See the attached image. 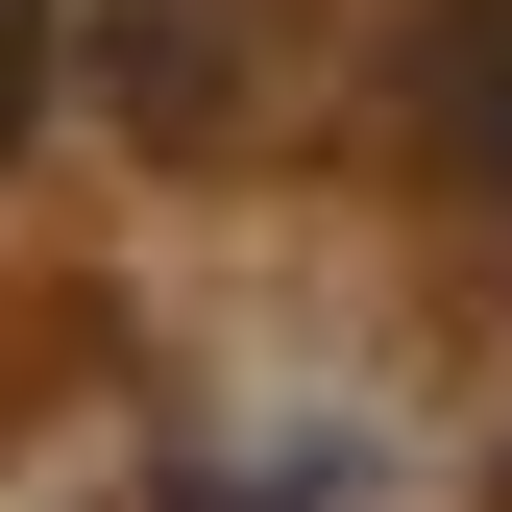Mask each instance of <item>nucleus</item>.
I'll list each match as a JSON object with an SVG mask.
<instances>
[{"label": "nucleus", "instance_id": "nucleus-1", "mask_svg": "<svg viewBox=\"0 0 512 512\" xmlns=\"http://www.w3.org/2000/svg\"><path fill=\"white\" fill-rule=\"evenodd\" d=\"M98 98L147 122V147H220V0H122V49H98Z\"/></svg>", "mask_w": 512, "mask_h": 512}, {"label": "nucleus", "instance_id": "nucleus-2", "mask_svg": "<svg viewBox=\"0 0 512 512\" xmlns=\"http://www.w3.org/2000/svg\"><path fill=\"white\" fill-rule=\"evenodd\" d=\"M49 49H74V0H0V147H25V98H49Z\"/></svg>", "mask_w": 512, "mask_h": 512}]
</instances>
